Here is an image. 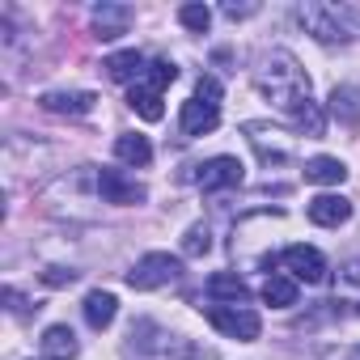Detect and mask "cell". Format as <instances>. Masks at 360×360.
Segmentation results:
<instances>
[{"instance_id":"1","label":"cell","mask_w":360,"mask_h":360,"mask_svg":"<svg viewBox=\"0 0 360 360\" xmlns=\"http://www.w3.org/2000/svg\"><path fill=\"white\" fill-rule=\"evenodd\" d=\"M255 89L284 115H292L305 98H309V77L301 68V60L284 47H271L259 56V68H255Z\"/></svg>"},{"instance_id":"2","label":"cell","mask_w":360,"mask_h":360,"mask_svg":"<svg viewBox=\"0 0 360 360\" xmlns=\"http://www.w3.org/2000/svg\"><path fill=\"white\" fill-rule=\"evenodd\" d=\"M297 22L301 30L322 43V47H343L352 43V9H339V5H326V0H301L297 5Z\"/></svg>"},{"instance_id":"3","label":"cell","mask_w":360,"mask_h":360,"mask_svg":"<svg viewBox=\"0 0 360 360\" xmlns=\"http://www.w3.org/2000/svg\"><path fill=\"white\" fill-rule=\"evenodd\" d=\"M178 276H183V263H178L174 255H165V250H148V255L136 259V267L127 271V284H131L136 292H153V288L174 284Z\"/></svg>"},{"instance_id":"4","label":"cell","mask_w":360,"mask_h":360,"mask_svg":"<svg viewBox=\"0 0 360 360\" xmlns=\"http://www.w3.org/2000/svg\"><path fill=\"white\" fill-rule=\"evenodd\" d=\"M208 322L225 339H242V343L259 339V330H263V322H259V314L250 305H208Z\"/></svg>"},{"instance_id":"5","label":"cell","mask_w":360,"mask_h":360,"mask_svg":"<svg viewBox=\"0 0 360 360\" xmlns=\"http://www.w3.org/2000/svg\"><path fill=\"white\" fill-rule=\"evenodd\" d=\"M94 183H98V200L102 204H115V208H136V204L148 200L144 183H136V178L123 174V169H98Z\"/></svg>"},{"instance_id":"6","label":"cell","mask_w":360,"mask_h":360,"mask_svg":"<svg viewBox=\"0 0 360 360\" xmlns=\"http://www.w3.org/2000/svg\"><path fill=\"white\" fill-rule=\"evenodd\" d=\"M280 263H284V271H288L297 284H322V280H326V259H322V250H314V246H288Z\"/></svg>"},{"instance_id":"7","label":"cell","mask_w":360,"mask_h":360,"mask_svg":"<svg viewBox=\"0 0 360 360\" xmlns=\"http://www.w3.org/2000/svg\"><path fill=\"white\" fill-rule=\"evenodd\" d=\"M242 178H246V165L238 157H212V161L200 165L195 183L204 191H229V187H242Z\"/></svg>"},{"instance_id":"8","label":"cell","mask_w":360,"mask_h":360,"mask_svg":"<svg viewBox=\"0 0 360 360\" xmlns=\"http://www.w3.org/2000/svg\"><path fill=\"white\" fill-rule=\"evenodd\" d=\"M89 22H94V39L115 43L119 34H127V26H131V9H127V5H115V0H102V5H94Z\"/></svg>"},{"instance_id":"9","label":"cell","mask_w":360,"mask_h":360,"mask_svg":"<svg viewBox=\"0 0 360 360\" xmlns=\"http://www.w3.org/2000/svg\"><path fill=\"white\" fill-rule=\"evenodd\" d=\"M217 123H221V106L217 102H204V98H187L183 102V115H178L183 136H208V131H217Z\"/></svg>"},{"instance_id":"10","label":"cell","mask_w":360,"mask_h":360,"mask_svg":"<svg viewBox=\"0 0 360 360\" xmlns=\"http://www.w3.org/2000/svg\"><path fill=\"white\" fill-rule=\"evenodd\" d=\"M94 94L89 89H47L43 98H39V106L43 110H51V115H68V119H81V115H89L94 110Z\"/></svg>"},{"instance_id":"11","label":"cell","mask_w":360,"mask_h":360,"mask_svg":"<svg viewBox=\"0 0 360 360\" xmlns=\"http://www.w3.org/2000/svg\"><path fill=\"white\" fill-rule=\"evenodd\" d=\"M242 131L250 136V144L259 148V157H263V165H280V161H288V144L280 140L284 131L280 127H267V123H242Z\"/></svg>"},{"instance_id":"12","label":"cell","mask_w":360,"mask_h":360,"mask_svg":"<svg viewBox=\"0 0 360 360\" xmlns=\"http://www.w3.org/2000/svg\"><path fill=\"white\" fill-rule=\"evenodd\" d=\"M309 221L322 225V229H339L352 221V204L343 195H314L309 200Z\"/></svg>"},{"instance_id":"13","label":"cell","mask_w":360,"mask_h":360,"mask_svg":"<svg viewBox=\"0 0 360 360\" xmlns=\"http://www.w3.org/2000/svg\"><path fill=\"white\" fill-rule=\"evenodd\" d=\"M326 110H330L335 123H343L347 131H356V127H360V89H352V85H335Z\"/></svg>"},{"instance_id":"14","label":"cell","mask_w":360,"mask_h":360,"mask_svg":"<svg viewBox=\"0 0 360 360\" xmlns=\"http://www.w3.org/2000/svg\"><path fill=\"white\" fill-rule=\"evenodd\" d=\"M102 68H106V77L110 81H123V85H136L140 77H144V68H148V60L131 47V51H115V56H106L102 60Z\"/></svg>"},{"instance_id":"15","label":"cell","mask_w":360,"mask_h":360,"mask_svg":"<svg viewBox=\"0 0 360 360\" xmlns=\"http://www.w3.org/2000/svg\"><path fill=\"white\" fill-rule=\"evenodd\" d=\"M208 297H212L217 305H246V301H250V288H246V280H242L238 271H217V276L208 280Z\"/></svg>"},{"instance_id":"16","label":"cell","mask_w":360,"mask_h":360,"mask_svg":"<svg viewBox=\"0 0 360 360\" xmlns=\"http://www.w3.org/2000/svg\"><path fill=\"white\" fill-rule=\"evenodd\" d=\"M77 352H81V343H77L72 326L56 322L43 330V360H77Z\"/></svg>"},{"instance_id":"17","label":"cell","mask_w":360,"mask_h":360,"mask_svg":"<svg viewBox=\"0 0 360 360\" xmlns=\"http://www.w3.org/2000/svg\"><path fill=\"white\" fill-rule=\"evenodd\" d=\"M81 314H85V322H89L94 330H106V326L115 322V314H119V301H115V292H106V288H94V292L85 297Z\"/></svg>"},{"instance_id":"18","label":"cell","mask_w":360,"mask_h":360,"mask_svg":"<svg viewBox=\"0 0 360 360\" xmlns=\"http://www.w3.org/2000/svg\"><path fill=\"white\" fill-rule=\"evenodd\" d=\"M335 305H352V314H360V259H347L335 271Z\"/></svg>"},{"instance_id":"19","label":"cell","mask_w":360,"mask_h":360,"mask_svg":"<svg viewBox=\"0 0 360 360\" xmlns=\"http://www.w3.org/2000/svg\"><path fill=\"white\" fill-rule=\"evenodd\" d=\"M115 157H119L123 165L144 169V165L153 161V144H148V136H140V131H123V136L115 140Z\"/></svg>"},{"instance_id":"20","label":"cell","mask_w":360,"mask_h":360,"mask_svg":"<svg viewBox=\"0 0 360 360\" xmlns=\"http://www.w3.org/2000/svg\"><path fill=\"white\" fill-rule=\"evenodd\" d=\"M263 301H267L271 309H288V305H297V280H292L288 271H271V276L263 280Z\"/></svg>"},{"instance_id":"21","label":"cell","mask_w":360,"mask_h":360,"mask_svg":"<svg viewBox=\"0 0 360 360\" xmlns=\"http://www.w3.org/2000/svg\"><path fill=\"white\" fill-rule=\"evenodd\" d=\"M305 178H309V183H318V187H339L343 178H347V165L339 157H314L305 165Z\"/></svg>"},{"instance_id":"22","label":"cell","mask_w":360,"mask_h":360,"mask_svg":"<svg viewBox=\"0 0 360 360\" xmlns=\"http://www.w3.org/2000/svg\"><path fill=\"white\" fill-rule=\"evenodd\" d=\"M288 119H292V127H297L301 136H309V140L326 131V115H322V106H318L314 98H305V102H301V106H297Z\"/></svg>"},{"instance_id":"23","label":"cell","mask_w":360,"mask_h":360,"mask_svg":"<svg viewBox=\"0 0 360 360\" xmlns=\"http://www.w3.org/2000/svg\"><path fill=\"white\" fill-rule=\"evenodd\" d=\"M127 106L140 115V119H148V123H157L165 110H161V94L157 89H148V85H131L127 89Z\"/></svg>"},{"instance_id":"24","label":"cell","mask_w":360,"mask_h":360,"mask_svg":"<svg viewBox=\"0 0 360 360\" xmlns=\"http://www.w3.org/2000/svg\"><path fill=\"white\" fill-rule=\"evenodd\" d=\"M178 81V68L169 64V60H148V68H144V77L136 81V85H148V89H157V94H165V85H174Z\"/></svg>"},{"instance_id":"25","label":"cell","mask_w":360,"mask_h":360,"mask_svg":"<svg viewBox=\"0 0 360 360\" xmlns=\"http://www.w3.org/2000/svg\"><path fill=\"white\" fill-rule=\"evenodd\" d=\"M212 250V229L204 225V221H195L187 233H183V255L187 259H200V255H208Z\"/></svg>"},{"instance_id":"26","label":"cell","mask_w":360,"mask_h":360,"mask_svg":"<svg viewBox=\"0 0 360 360\" xmlns=\"http://www.w3.org/2000/svg\"><path fill=\"white\" fill-rule=\"evenodd\" d=\"M178 22H183L187 30H195V34H204L212 26V9L208 5H183V9H178Z\"/></svg>"},{"instance_id":"27","label":"cell","mask_w":360,"mask_h":360,"mask_svg":"<svg viewBox=\"0 0 360 360\" xmlns=\"http://www.w3.org/2000/svg\"><path fill=\"white\" fill-rule=\"evenodd\" d=\"M169 360H217V347H204V343H191V339H178V347H174Z\"/></svg>"},{"instance_id":"28","label":"cell","mask_w":360,"mask_h":360,"mask_svg":"<svg viewBox=\"0 0 360 360\" xmlns=\"http://www.w3.org/2000/svg\"><path fill=\"white\" fill-rule=\"evenodd\" d=\"M43 284L68 288V284H77V271H72V267H47V271H43Z\"/></svg>"},{"instance_id":"29","label":"cell","mask_w":360,"mask_h":360,"mask_svg":"<svg viewBox=\"0 0 360 360\" xmlns=\"http://www.w3.org/2000/svg\"><path fill=\"white\" fill-rule=\"evenodd\" d=\"M195 98H204V102H217V106H221V85H217V77H200Z\"/></svg>"},{"instance_id":"30","label":"cell","mask_w":360,"mask_h":360,"mask_svg":"<svg viewBox=\"0 0 360 360\" xmlns=\"http://www.w3.org/2000/svg\"><path fill=\"white\" fill-rule=\"evenodd\" d=\"M221 13H225L229 22H242V18H255V13H259V5H255V0H250V5H238V0H229Z\"/></svg>"},{"instance_id":"31","label":"cell","mask_w":360,"mask_h":360,"mask_svg":"<svg viewBox=\"0 0 360 360\" xmlns=\"http://www.w3.org/2000/svg\"><path fill=\"white\" fill-rule=\"evenodd\" d=\"M5 301H9V309H13L18 318H26L30 309H39V305H30V301H26V297H22L18 288H5Z\"/></svg>"},{"instance_id":"32","label":"cell","mask_w":360,"mask_h":360,"mask_svg":"<svg viewBox=\"0 0 360 360\" xmlns=\"http://www.w3.org/2000/svg\"><path fill=\"white\" fill-rule=\"evenodd\" d=\"M322 360H360V343H347V347H330V352H322Z\"/></svg>"}]
</instances>
